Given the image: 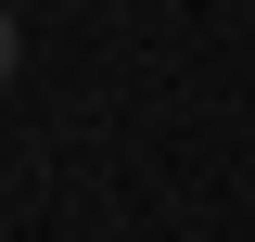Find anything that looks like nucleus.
Returning a JSON list of instances; mask_svg holds the SVG:
<instances>
[{"mask_svg": "<svg viewBox=\"0 0 255 242\" xmlns=\"http://www.w3.org/2000/svg\"><path fill=\"white\" fill-rule=\"evenodd\" d=\"M0 77H13V13H0Z\"/></svg>", "mask_w": 255, "mask_h": 242, "instance_id": "obj_1", "label": "nucleus"}]
</instances>
